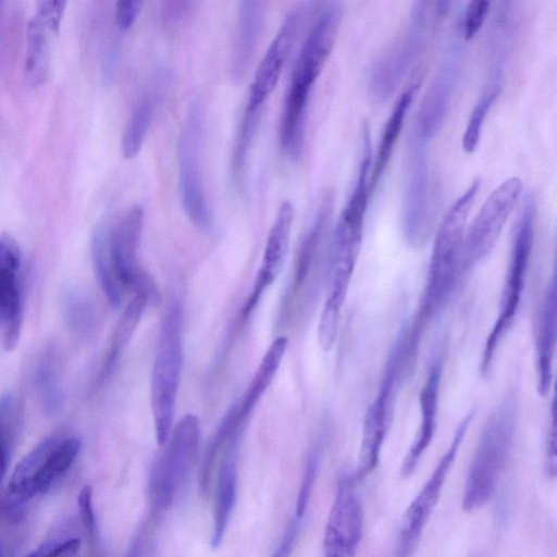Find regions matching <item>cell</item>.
Wrapping results in <instances>:
<instances>
[{
    "label": "cell",
    "instance_id": "cell-1",
    "mask_svg": "<svg viewBox=\"0 0 557 557\" xmlns=\"http://www.w3.org/2000/svg\"><path fill=\"white\" fill-rule=\"evenodd\" d=\"M479 187L474 181L449 207L437 228L425 290L414 318L424 325L446 306L461 273L467 221Z\"/></svg>",
    "mask_w": 557,
    "mask_h": 557
},
{
    "label": "cell",
    "instance_id": "cell-2",
    "mask_svg": "<svg viewBox=\"0 0 557 557\" xmlns=\"http://www.w3.org/2000/svg\"><path fill=\"white\" fill-rule=\"evenodd\" d=\"M516 406L506 397L488 417L480 435L465 482L462 507L472 511L492 497L510 455Z\"/></svg>",
    "mask_w": 557,
    "mask_h": 557
},
{
    "label": "cell",
    "instance_id": "cell-3",
    "mask_svg": "<svg viewBox=\"0 0 557 557\" xmlns=\"http://www.w3.org/2000/svg\"><path fill=\"white\" fill-rule=\"evenodd\" d=\"M183 308L169 304L161 320L157 352L150 379V405L158 445L171 433L183 367Z\"/></svg>",
    "mask_w": 557,
    "mask_h": 557
},
{
    "label": "cell",
    "instance_id": "cell-4",
    "mask_svg": "<svg viewBox=\"0 0 557 557\" xmlns=\"http://www.w3.org/2000/svg\"><path fill=\"white\" fill-rule=\"evenodd\" d=\"M535 212L534 200L528 198L517 221L498 315L484 345L481 361L483 375L488 373L494 352L512 324L520 306L534 240Z\"/></svg>",
    "mask_w": 557,
    "mask_h": 557
},
{
    "label": "cell",
    "instance_id": "cell-5",
    "mask_svg": "<svg viewBox=\"0 0 557 557\" xmlns=\"http://www.w3.org/2000/svg\"><path fill=\"white\" fill-rule=\"evenodd\" d=\"M168 441L149 479V497L156 510L168 509L189 476L200 443L198 418L193 413L184 414Z\"/></svg>",
    "mask_w": 557,
    "mask_h": 557
},
{
    "label": "cell",
    "instance_id": "cell-6",
    "mask_svg": "<svg viewBox=\"0 0 557 557\" xmlns=\"http://www.w3.org/2000/svg\"><path fill=\"white\" fill-rule=\"evenodd\" d=\"M429 143L410 134L407 147L403 198V233L413 248L430 236L435 196L429 163Z\"/></svg>",
    "mask_w": 557,
    "mask_h": 557
},
{
    "label": "cell",
    "instance_id": "cell-7",
    "mask_svg": "<svg viewBox=\"0 0 557 557\" xmlns=\"http://www.w3.org/2000/svg\"><path fill=\"white\" fill-rule=\"evenodd\" d=\"M202 107L195 100L187 110L178 138V181L185 213L195 226L208 233L212 230V215L202 181Z\"/></svg>",
    "mask_w": 557,
    "mask_h": 557
},
{
    "label": "cell",
    "instance_id": "cell-8",
    "mask_svg": "<svg viewBox=\"0 0 557 557\" xmlns=\"http://www.w3.org/2000/svg\"><path fill=\"white\" fill-rule=\"evenodd\" d=\"M362 235L336 224L329 251L327 290L318 324V342L330 350L337 336L341 310L352 277Z\"/></svg>",
    "mask_w": 557,
    "mask_h": 557
},
{
    "label": "cell",
    "instance_id": "cell-9",
    "mask_svg": "<svg viewBox=\"0 0 557 557\" xmlns=\"http://www.w3.org/2000/svg\"><path fill=\"white\" fill-rule=\"evenodd\" d=\"M521 190L520 177L511 176L495 187L485 199L471 225L466 230L461 272L471 270L494 249Z\"/></svg>",
    "mask_w": 557,
    "mask_h": 557
},
{
    "label": "cell",
    "instance_id": "cell-10",
    "mask_svg": "<svg viewBox=\"0 0 557 557\" xmlns=\"http://www.w3.org/2000/svg\"><path fill=\"white\" fill-rule=\"evenodd\" d=\"M323 0H304L285 17L260 61L250 86L246 109L262 111L275 89L295 41L308 20L314 17Z\"/></svg>",
    "mask_w": 557,
    "mask_h": 557
},
{
    "label": "cell",
    "instance_id": "cell-11",
    "mask_svg": "<svg viewBox=\"0 0 557 557\" xmlns=\"http://www.w3.org/2000/svg\"><path fill=\"white\" fill-rule=\"evenodd\" d=\"M143 224V210L134 206L107 232V249L114 274L122 287L146 296L149 304H153L159 300V292L150 275L138 262Z\"/></svg>",
    "mask_w": 557,
    "mask_h": 557
},
{
    "label": "cell",
    "instance_id": "cell-12",
    "mask_svg": "<svg viewBox=\"0 0 557 557\" xmlns=\"http://www.w3.org/2000/svg\"><path fill=\"white\" fill-rule=\"evenodd\" d=\"M473 417L474 410H471L460 421L447 450L438 460L437 466L419 494L405 511L398 535V555L408 556L416 549Z\"/></svg>",
    "mask_w": 557,
    "mask_h": 557
},
{
    "label": "cell",
    "instance_id": "cell-13",
    "mask_svg": "<svg viewBox=\"0 0 557 557\" xmlns=\"http://www.w3.org/2000/svg\"><path fill=\"white\" fill-rule=\"evenodd\" d=\"M342 17L341 0H323L295 60L288 89L310 95L332 52Z\"/></svg>",
    "mask_w": 557,
    "mask_h": 557
},
{
    "label": "cell",
    "instance_id": "cell-14",
    "mask_svg": "<svg viewBox=\"0 0 557 557\" xmlns=\"http://www.w3.org/2000/svg\"><path fill=\"white\" fill-rule=\"evenodd\" d=\"M407 374L394 358L388 357L376 397L367 409L362 423L358 465L355 479L361 480L377 466L381 448L389 426L397 388Z\"/></svg>",
    "mask_w": 557,
    "mask_h": 557
},
{
    "label": "cell",
    "instance_id": "cell-15",
    "mask_svg": "<svg viewBox=\"0 0 557 557\" xmlns=\"http://www.w3.org/2000/svg\"><path fill=\"white\" fill-rule=\"evenodd\" d=\"M354 474L338 478L325 525L323 547L327 557L354 556L362 539L363 508L355 490Z\"/></svg>",
    "mask_w": 557,
    "mask_h": 557
},
{
    "label": "cell",
    "instance_id": "cell-16",
    "mask_svg": "<svg viewBox=\"0 0 557 557\" xmlns=\"http://www.w3.org/2000/svg\"><path fill=\"white\" fill-rule=\"evenodd\" d=\"M23 258L18 244L0 236V326L3 347L13 350L20 339L24 314Z\"/></svg>",
    "mask_w": 557,
    "mask_h": 557
},
{
    "label": "cell",
    "instance_id": "cell-17",
    "mask_svg": "<svg viewBox=\"0 0 557 557\" xmlns=\"http://www.w3.org/2000/svg\"><path fill=\"white\" fill-rule=\"evenodd\" d=\"M293 220V206L288 201L282 202L269 231L261 265L257 272L252 289L244 304L243 319H247L251 314L264 292L283 269L288 251Z\"/></svg>",
    "mask_w": 557,
    "mask_h": 557
},
{
    "label": "cell",
    "instance_id": "cell-18",
    "mask_svg": "<svg viewBox=\"0 0 557 557\" xmlns=\"http://www.w3.org/2000/svg\"><path fill=\"white\" fill-rule=\"evenodd\" d=\"M557 338L556 276L553 274L540 302L535 320L537 392L544 396L550 388L553 360Z\"/></svg>",
    "mask_w": 557,
    "mask_h": 557
},
{
    "label": "cell",
    "instance_id": "cell-19",
    "mask_svg": "<svg viewBox=\"0 0 557 557\" xmlns=\"http://www.w3.org/2000/svg\"><path fill=\"white\" fill-rule=\"evenodd\" d=\"M265 7L267 0H239L231 58V74L236 81L243 79L252 64Z\"/></svg>",
    "mask_w": 557,
    "mask_h": 557
},
{
    "label": "cell",
    "instance_id": "cell-20",
    "mask_svg": "<svg viewBox=\"0 0 557 557\" xmlns=\"http://www.w3.org/2000/svg\"><path fill=\"white\" fill-rule=\"evenodd\" d=\"M239 428L227 440L216 478L211 546L218 548L224 537L237 493V447Z\"/></svg>",
    "mask_w": 557,
    "mask_h": 557
},
{
    "label": "cell",
    "instance_id": "cell-21",
    "mask_svg": "<svg viewBox=\"0 0 557 557\" xmlns=\"http://www.w3.org/2000/svg\"><path fill=\"white\" fill-rule=\"evenodd\" d=\"M422 8L423 4H419V10L417 9L412 25L398 47L393 52L391 51L385 59H382L377 69L373 70L371 88L375 98L380 100H385L394 91L416 54L424 18Z\"/></svg>",
    "mask_w": 557,
    "mask_h": 557
},
{
    "label": "cell",
    "instance_id": "cell-22",
    "mask_svg": "<svg viewBox=\"0 0 557 557\" xmlns=\"http://www.w3.org/2000/svg\"><path fill=\"white\" fill-rule=\"evenodd\" d=\"M441 377L442 363L434 361L420 392L421 424L400 468L404 478L409 476L414 471L434 436Z\"/></svg>",
    "mask_w": 557,
    "mask_h": 557
},
{
    "label": "cell",
    "instance_id": "cell-23",
    "mask_svg": "<svg viewBox=\"0 0 557 557\" xmlns=\"http://www.w3.org/2000/svg\"><path fill=\"white\" fill-rule=\"evenodd\" d=\"M451 70H443L430 85L417 112L411 135L431 141L442 128L455 85Z\"/></svg>",
    "mask_w": 557,
    "mask_h": 557
},
{
    "label": "cell",
    "instance_id": "cell-24",
    "mask_svg": "<svg viewBox=\"0 0 557 557\" xmlns=\"http://www.w3.org/2000/svg\"><path fill=\"white\" fill-rule=\"evenodd\" d=\"M331 205L329 199L323 202L300 243L295 264L293 292H299L308 284V281L310 287H314L317 284L322 259V242L330 220Z\"/></svg>",
    "mask_w": 557,
    "mask_h": 557
},
{
    "label": "cell",
    "instance_id": "cell-25",
    "mask_svg": "<svg viewBox=\"0 0 557 557\" xmlns=\"http://www.w3.org/2000/svg\"><path fill=\"white\" fill-rule=\"evenodd\" d=\"M419 84L410 85L397 99L382 132L373 166L369 175V189L372 195L382 175L385 173L394 148L398 141L408 109L414 98Z\"/></svg>",
    "mask_w": 557,
    "mask_h": 557
},
{
    "label": "cell",
    "instance_id": "cell-26",
    "mask_svg": "<svg viewBox=\"0 0 557 557\" xmlns=\"http://www.w3.org/2000/svg\"><path fill=\"white\" fill-rule=\"evenodd\" d=\"M81 447L82 442L77 437L61 440L52 450L44 467L29 482L15 491H9L22 496L28 502L35 495L46 493L72 466L81 450Z\"/></svg>",
    "mask_w": 557,
    "mask_h": 557
},
{
    "label": "cell",
    "instance_id": "cell-27",
    "mask_svg": "<svg viewBox=\"0 0 557 557\" xmlns=\"http://www.w3.org/2000/svg\"><path fill=\"white\" fill-rule=\"evenodd\" d=\"M51 28L46 13L37 8V12L27 25L25 74L33 86L41 85L49 72V39Z\"/></svg>",
    "mask_w": 557,
    "mask_h": 557
},
{
    "label": "cell",
    "instance_id": "cell-28",
    "mask_svg": "<svg viewBox=\"0 0 557 557\" xmlns=\"http://www.w3.org/2000/svg\"><path fill=\"white\" fill-rule=\"evenodd\" d=\"M288 344L286 336L276 337L264 354L258 370L256 371L250 385L238 406V417L242 421L253 409L270 383L272 382L281 361L285 355Z\"/></svg>",
    "mask_w": 557,
    "mask_h": 557
},
{
    "label": "cell",
    "instance_id": "cell-29",
    "mask_svg": "<svg viewBox=\"0 0 557 557\" xmlns=\"http://www.w3.org/2000/svg\"><path fill=\"white\" fill-rule=\"evenodd\" d=\"M91 258L97 281L113 308L122 304L124 288L117 281L107 249V230L100 225L91 240Z\"/></svg>",
    "mask_w": 557,
    "mask_h": 557
},
{
    "label": "cell",
    "instance_id": "cell-30",
    "mask_svg": "<svg viewBox=\"0 0 557 557\" xmlns=\"http://www.w3.org/2000/svg\"><path fill=\"white\" fill-rule=\"evenodd\" d=\"M148 304L149 301L146 296L135 294L123 310L112 334L111 345L104 366L106 373L111 371L115 361L129 343Z\"/></svg>",
    "mask_w": 557,
    "mask_h": 557
},
{
    "label": "cell",
    "instance_id": "cell-31",
    "mask_svg": "<svg viewBox=\"0 0 557 557\" xmlns=\"http://www.w3.org/2000/svg\"><path fill=\"white\" fill-rule=\"evenodd\" d=\"M42 410L47 414H55L62 408V389L60 387L59 370L51 354L41 358L34 374Z\"/></svg>",
    "mask_w": 557,
    "mask_h": 557
},
{
    "label": "cell",
    "instance_id": "cell-32",
    "mask_svg": "<svg viewBox=\"0 0 557 557\" xmlns=\"http://www.w3.org/2000/svg\"><path fill=\"white\" fill-rule=\"evenodd\" d=\"M153 112L151 98L146 95L136 103L122 137V153L125 159L135 158L143 147Z\"/></svg>",
    "mask_w": 557,
    "mask_h": 557
},
{
    "label": "cell",
    "instance_id": "cell-33",
    "mask_svg": "<svg viewBox=\"0 0 557 557\" xmlns=\"http://www.w3.org/2000/svg\"><path fill=\"white\" fill-rule=\"evenodd\" d=\"M242 423L243 421L238 417V406H233L209 440L199 474V485L202 494H207L209 490L212 466L221 447L227 442L231 434L240 428Z\"/></svg>",
    "mask_w": 557,
    "mask_h": 557
},
{
    "label": "cell",
    "instance_id": "cell-34",
    "mask_svg": "<svg viewBox=\"0 0 557 557\" xmlns=\"http://www.w3.org/2000/svg\"><path fill=\"white\" fill-rule=\"evenodd\" d=\"M61 440L50 435L37 444L15 467L8 490L15 491L29 482L44 467Z\"/></svg>",
    "mask_w": 557,
    "mask_h": 557
},
{
    "label": "cell",
    "instance_id": "cell-35",
    "mask_svg": "<svg viewBox=\"0 0 557 557\" xmlns=\"http://www.w3.org/2000/svg\"><path fill=\"white\" fill-rule=\"evenodd\" d=\"M63 320L72 333L83 334L89 331L95 320V307L90 299L78 292H70L62 302Z\"/></svg>",
    "mask_w": 557,
    "mask_h": 557
},
{
    "label": "cell",
    "instance_id": "cell-36",
    "mask_svg": "<svg viewBox=\"0 0 557 557\" xmlns=\"http://www.w3.org/2000/svg\"><path fill=\"white\" fill-rule=\"evenodd\" d=\"M22 412L16 397L12 393L0 396V446L8 460L16 445L20 433Z\"/></svg>",
    "mask_w": 557,
    "mask_h": 557
},
{
    "label": "cell",
    "instance_id": "cell-37",
    "mask_svg": "<svg viewBox=\"0 0 557 557\" xmlns=\"http://www.w3.org/2000/svg\"><path fill=\"white\" fill-rule=\"evenodd\" d=\"M499 90V86H494L485 90L472 109L462 137V148L467 153H471L475 150L480 141L486 115L497 99Z\"/></svg>",
    "mask_w": 557,
    "mask_h": 557
},
{
    "label": "cell",
    "instance_id": "cell-38",
    "mask_svg": "<svg viewBox=\"0 0 557 557\" xmlns=\"http://www.w3.org/2000/svg\"><path fill=\"white\" fill-rule=\"evenodd\" d=\"M262 112L245 109L236 138L232 168L235 175H239L245 166L247 152L253 139Z\"/></svg>",
    "mask_w": 557,
    "mask_h": 557
},
{
    "label": "cell",
    "instance_id": "cell-39",
    "mask_svg": "<svg viewBox=\"0 0 557 557\" xmlns=\"http://www.w3.org/2000/svg\"><path fill=\"white\" fill-rule=\"evenodd\" d=\"M321 446H315L312 451L309 455V458L307 460L298 496L296 502V519L301 520L304 517L308 502L319 472L320 468V460H321Z\"/></svg>",
    "mask_w": 557,
    "mask_h": 557
},
{
    "label": "cell",
    "instance_id": "cell-40",
    "mask_svg": "<svg viewBox=\"0 0 557 557\" xmlns=\"http://www.w3.org/2000/svg\"><path fill=\"white\" fill-rule=\"evenodd\" d=\"M493 0H469L463 22V36L471 40L481 29Z\"/></svg>",
    "mask_w": 557,
    "mask_h": 557
},
{
    "label": "cell",
    "instance_id": "cell-41",
    "mask_svg": "<svg viewBox=\"0 0 557 557\" xmlns=\"http://www.w3.org/2000/svg\"><path fill=\"white\" fill-rule=\"evenodd\" d=\"M78 537H70L64 541L48 540L28 556H69L74 555L81 547Z\"/></svg>",
    "mask_w": 557,
    "mask_h": 557
},
{
    "label": "cell",
    "instance_id": "cell-42",
    "mask_svg": "<svg viewBox=\"0 0 557 557\" xmlns=\"http://www.w3.org/2000/svg\"><path fill=\"white\" fill-rule=\"evenodd\" d=\"M196 0H163L161 5L162 22L166 26L180 24L191 10Z\"/></svg>",
    "mask_w": 557,
    "mask_h": 557
},
{
    "label": "cell",
    "instance_id": "cell-43",
    "mask_svg": "<svg viewBox=\"0 0 557 557\" xmlns=\"http://www.w3.org/2000/svg\"><path fill=\"white\" fill-rule=\"evenodd\" d=\"M79 515L83 527L86 531V534L90 539H95L97 534V527L95 520V513L92 508V488L89 485H86L82 488L78 498H77Z\"/></svg>",
    "mask_w": 557,
    "mask_h": 557
},
{
    "label": "cell",
    "instance_id": "cell-44",
    "mask_svg": "<svg viewBox=\"0 0 557 557\" xmlns=\"http://www.w3.org/2000/svg\"><path fill=\"white\" fill-rule=\"evenodd\" d=\"M144 0H116L115 23L121 30L129 29L138 17Z\"/></svg>",
    "mask_w": 557,
    "mask_h": 557
},
{
    "label": "cell",
    "instance_id": "cell-45",
    "mask_svg": "<svg viewBox=\"0 0 557 557\" xmlns=\"http://www.w3.org/2000/svg\"><path fill=\"white\" fill-rule=\"evenodd\" d=\"M556 408L555 399L552 401L550 410V424L547 432L546 448H545V471L552 479L556 476L557 472V450H556Z\"/></svg>",
    "mask_w": 557,
    "mask_h": 557
},
{
    "label": "cell",
    "instance_id": "cell-46",
    "mask_svg": "<svg viewBox=\"0 0 557 557\" xmlns=\"http://www.w3.org/2000/svg\"><path fill=\"white\" fill-rule=\"evenodd\" d=\"M66 2L67 0H39L38 8L46 13L52 33L60 28Z\"/></svg>",
    "mask_w": 557,
    "mask_h": 557
},
{
    "label": "cell",
    "instance_id": "cell-47",
    "mask_svg": "<svg viewBox=\"0 0 557 557\" xmlns=\"http://www.w3.org/2000/svg\"><path fill=\"white\" fill-rule=\"evenodd\" d=\"M298 522L299 520L295 519L293 523H290L289 528L287 529L283 541L281 545L278 546L277 550L274 553L275 556H286L289 554V549L292 547V543L296 536L297 530H298Z\"/></svg>",
    "mask_w": 557,
    "mask_h": 557
},
{
    "label": "cell",
    "instance_id": "cell-48",
    "mask_svg": "<svg viewBox=\"0 0 557 557\" xmlns=\"http://www.w3.org/2000/svg\"><path fill=\"white\" fill-rule=\"evenodd\" d=\"M8 462H9V460H8L7 456H5L2 447L0 446V484H1L2 479L4 476Z\"/></svg>",
    "mask_w": 557,
    "mask_h": 557
},
{
    "label": "cell",
    "instance_id": "cell-49",
    "mask_svg": "<svg viewBox=\"0 0 557 557\" xmlns=\"http://www.w3.org/2000/svg\"><path fill=\"white\" fill-rule=\"evenodd\" d=\"M451 0H437L436 8L440 15H445L450 7Z\"/></svg>",
    "mask_w": 557,
    "mask_h": 557
},
{
    "label": "cell",
    "instance_id": "cell-50",
    "mask_svg": "<svg viewBox=\"0 0 557 557\" xmlns=\"http://www.w3.org/2000/svg\"><path fill=\"white\" fill-rule=\"evenodd\" d=\"M5 521V492L0 487V523Z\"/></svg>",
    "mask_w": 557,
    "mask_h": 557
},
{
    "label": "cell",
    "instance_id": "cell-51",
    "mask_svg": "<svg viewBox=\"0 0 557 557\" xmlns=\"http://www.w3.org/2000/svg\"><path fill=\"white\" fill-rule=\"evenodd\" d=\"M5 545L2 540H0V557L7 555Z\"/></svg>",
    "mask_w": 557,
    "mask_h": 557
},
{
    "label": "cell",
    "instance_id": "cell-52",
    "mask_svg": "<svg viewBox=\"0 0 557 557\" xmlns=\"http://www.w3.org/2000/svg\"><path fill=\"white\" fill-rule=\"evenodd\" d=\"M3 1L4 0H0V14H1L2 5H3Z\"/></svg>",
    "mask_w": 557,
    "mask_h": 557
}]
</instances>
